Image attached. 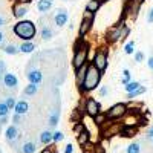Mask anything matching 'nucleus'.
Instances as JSON below:
<instances>
[{
  "mask_svg": "<svg viewBox=\"0 0 153 153\" xmlns=\"http://www.w3.org/2000/svg\"><path fill=\"white\" fill-rule=\"evenodd\" d=\"M100 80H101V71L92 63V65H89V68H87L86 78H84L83 84L80 86V89H81L83 92L94 91V89L100 84Z\"/></svg>",
  "mask_w": 153,
  "mask_h": 153,
  "instance_id": "obj_1",
  "label": "nucleus"
},
{
  "mask_svg": "<svg viewBox=\"0 0 153 153\" xmlns=\"http://www.w3.org/2000/svg\"><path fill=\"white\" fill-rule=\"evenodd\" d=\"M35 32H37L35 25L31 20H22L17 25H14V34L19 38H22L23 42L32 40V38L35 37Z\"/></svg>",
  "mask_w": 153,
  "mask_h": 153,
  "instance_id": "obj_2",
  "label": "nucleus"
},
{
  "mask_svg": "<svg viewBox=\"0 0 153 153\" xmlns=\"http://www.w3.org/2000/svg\"><path fill=\"white\" fill-rule=\"evenodd\" d=\"M87 52H89V46L87 45H83L80 42V46H76L75 55H74V60H72V65H74L75 71H78L81 66L86 65V61H87Z\"/></svg>",
  "mask_w": 153,
  "mask_h": 153,
  "instance_id": "obj_3",
  "label": "nucleus"
},
{
  "mask_svg": "<svg viewBox=\"0 0 153 153\" xmlns=\"http://www.w3.org/2000/svg\"><path fill=\"white\" fill-rule=\"evenodd\" d=\"M127 113V104L124 103H117V104H113L107 112H106V117L109 120H118L121 117H124V115Z\"/></svg>",
  "mask_w": 153,
  "mask_h": 153,
  "instance_id": "obj_4",
  "label": "nucleus"
},
{
  "mask_svg": "<svg viewBox=\"0 0 153 153\" xmlns=\"http://www.w3.org/2000/svg\"><path fill=\"white\" fill-rule=\"evenodd\" d=\"M92 22H94V12L86 11L83 16V20L80 23V37H84L89 32V29L92 28Z\"/></svg>",
  "mask_w": 153,
  "mask_h": 153,
  "instance_id": "obj_5",
  "label": "nucleus"
},
{
  "mask_svg": "<svg viewBox=\"0 0 153 153\" xmlns=\"http://www.w3.org/2000/svg\"><path fill=\"white\" fill-rule=\"evenodd\" d=\"M84 110H86V113L89 115V117L95 118L97 115L101 113V106H100V103H98L97 100L89 98V100L86 101V107H84Z\"/></svg>",
  "mask_w": 153,
  "mask_h": 153,
  "instance_id": "obj_6",
  "label": "nucleus"
},
{
  "mask_svg": "<svg viewBox=\"0 0 153 153\" xmlns=\"http://www.w3.org/2000/svg\"><path fill=\"white\" fill-rule=\"evenodd\" d=\"M94 65H95L101 72L106 71V68H107V54L104 52V51H98V52L95 54V57H94Z\"/></svg>",
  "mask_w": 153,
  "mask_h": 153,
  "instance_id": "obj_7",
  "label": "nucleus"
},
{
  "mask_svg": "<svg viewBox=\"0 0 153 153\" xmlns=\"http://www.w3.org/2000/svg\"><path fill=\"white\" fill-rule=\"evenodd\" d=\"M141 5H143V0H129L126 12H127V14H129L132 19H135V17L138 16L139 9H141Z\"/></svg>",
  "mask_w": 153,
  "mask_h": 153,
  "instance_id": "obj_8",
  "label": "nucleus"
},
{
  "mask_svg": "<svg viewBox=\"0 0 153 153\" xmlns=\"http://www.w3.org/2000/svg\"><path fill=\"white\" fill-rule=\"evenodd\" d=\"M68 19H69L68 11H66V9H58V12L54 16V23L57 25L58 28H63V26L68 23Z\"/></svg>",
  "mask_w": 153,
  "mask_h": 153,
  "instance_id": "obj_9",
  "label": "nucleus"
},
{
  "mask_svg": "<svg viewBox=\"0 0 153 153\" xmlns=\"http://www.w3.org/2000/svg\"><path fill=\"white\" fill-rule=\"evenodd\" d=\"M3 84L6 89H16V86L19 84V80L14 74H5L3 75Z\"/></svg>",
  "mask_w": 153,
  "mask_h": 153,
  "instance_id": "obj_10",
  "label": "nucleus"
},
{
  "mask_svg": "<svg viewBox=\"0 0 153 153\" xmlns=\"http://www.w3.org/2000/svg\"><path fill=\"white\" fill-rule=\"evenodd\" d=\"M6 141H9L12 146H14V143H16V139H19V129L16 127V124L14 126H9L8 129H6Z\"/></svg>",
  "mask_w": 153,
  "mask_h": 153,
  "instance_id": "obj_11",
  "label": "nucleus"
},
{
  "mask_svg": "<svg viewBox=\"0 0 153 153\" xmlns=\"http://www.w3.org/2000/svg\"><path fill=\"white\" fill-rule=\"evenodd\" d=\"M26 76H28L29 83H34V84H40V83L43 81V74H42L40 71H37V69L29 71V72L26 74Z\"/></svg>",
  "mask_w": 153,
  "mask_h": 153,
  "instance_id": "obj_12",
  "label": "nucleus"
},
{
  "mask_svg": "<svg viewBox=\"0 0 153 153\" xmlns=\"http://www.w3.org/2000/svg\"><path fill=\"white\" fill-rule=\"evenodd\" d=\"M121 28H123V23H120V25H117V26H113L109 32H107V40L109 42H117V40H120V32H121Z\"/></svg>",
  "mask_w": 153,
  "mask_h": 153,
  "instance_id": "obj_13",
  "label": "nucleus"
},
{
  "mask_svg": "<svg viewBox=\"0 0 153 153\" xmlns=\"http://www.w3.org/2000/svg\"><path fill=\"white\" fill-rule=\"evenodd\" d=\"M136 133H138V130H136L135 126H124L120 130V135L124 136V138H133Z\"/></svg>",
  "mask_w": 153,
  "mask_h": 153,
  "instance_id": "obj_14",
  "label": "nucleus"
},
{
  "mask_svg": "<svg viewBox=\"0 0 153 153\" xmlns=\"http://www.w3.org/2000/svg\"><path fill=\"white\" fill-rule=\"evenodd\" d=\"M12 11H14V16L17 19H23V17H26V14H28V6L23 5V3H19V5L14 6Z\"/></svg>",
  "mask_w": 153,
  "mask_h": 153,
  "instance_id": "obj_15",
  "label": "nucleus"
},
{
  "mask_svg": "<svg viewBox=\"0 0 153 153\" xmlns=\"http://www.w3.org/2000/svg\"><path fill=\"white\" fill-rule=\"evenodd\" d=\"M87 68H89V65L86 63L84 66H81L78 71H76V84H78V86H81V84H83V81H84V78H86Z\"/></svg>",
  "mask_w": 153,
  "mask_h": 153,
  "instance_id": "obj_16",
  "label": "nucleus"
},
{
  "mask_svg": "<svg viewBox=\"0 0 153 153\" xmlns=\"http://www.w3.org/2000/svg\"><path fill=\"white\" fill-rule=\"evenodd\" d=\"M42 38L45 42H49L51 38L54 37V31H52V28L51 26H48V25H42Z\"/></svg>",
  "mask_w": 153,
  "mask_h": 153,
  "instance_id": "obj_17",
  "label": "nucleus"
},
{
  "mask_svg": "<svg viewBox=\"0 0 153 153\" xmlns=\"http://www.w3.org/2000/svg\"><path fill=\"white\" fill-rule=\"evenodd\" d=\"M19 49H20V52H23V54H32L34 51H35V45L31 43V40L29 42H23L19 46Z\"/></svg>",
  "mask_w": 153,
  "mask_h": 153,
  "instance_id": "obj_18",
  "label": "nucleus"
},
{
  "mask_svg": "<svg viewBox=\"0 0 153 153\" xmlns=\"http://www.w3.org/2000/svg\"><path fill=\"white\" fill-rule=\"evenodd\" d=\"M29 110V104L26 103V101H19V103L16 104V107H14V112L16 113H19V115H25V113H26Z\"/></svg>",
  "mask_w": 153,
  "mask_h": 153,
  "instance_id": "obj_19",
  "label": "nucleus"
},
{
  "mask_svg": "<svg viewBox=\"0 0 153 153\" xmlns=\"http://www.w3.org/2000/svg\"><path fill=\"white\" fill-rule=\"evenodd\" d=\"M101 6V0H91V2H87L86 5V11L89 12H97Z\"/></svg>",
  "mask_w": 153,
  "mask_h": 153,
  "instance_id": "obj_20",
  "label": "nucleus"
},
{
  "mask_svg": "<svg viewBox=\"0 0 153 153\" xmlns=\"http://www.w3.org/2000/svg\"><path fill=\"white\" fill-rule=\"evenodd\" d=\"M52 132H49V130H43L42 133H40V143L42 144H49L51 141H54L52 139Z\"/></svg>",
  "mask_w": 153,
  "mask_h": 153,
  "instance_id": "obj_21",
  "label": "nucleus"
},
{
  "mask_svg": "<svg viewBox=\"0 0 153 153\" xmlns=\"http://www.w3.org/2000/svg\"><path fill=\"white\" fill-rule=\"evenodd\" d=\"M2 51L5 54H8V55H17L19 52H20V49L17 48V46H14V45H6V46H2Z\"/></svg>",
  "mask_w": 153,
  "mask_h": 153,
  "instance_id": "obj_22",
  "label": "nucleus"
},
{
  "mask_svg": "<svg viewBox=\"0 0 153 153\" xmlns=\"http://www.w3.org/2000/svg\"><path fill=\"white\" fill-rule=\"evenodd\" d=\"M37 8L40 12H48L51 8H52V2H48V0H40L37 3Z\"/></svg>",
  "mask_w": 153,
  "mask_h": 153,
  "instance_id": "obj_23",
  "label": "nucleus"
},
{
  "mask_svg": "<svg viewBox=\"0 0 153 153\" xmlns=\"http://www.w3.org/2000/svg\"><path fill=\"white\" fill-rule=\"evenodd\" d=\"M89 139H91V135H89L87 130H84L83 133H80L78 136H76V141H78L80 146H86V144L89 143Z\"/></svg>",
  "mask_w": 153,
  "mask_h": 153,
  "instance_id": "obj_24",
  "label": "nucleus"
},
{
  "mask_svg": "<svg viewBox=\"0 0 153 153\" xmlns=\"http://www.w3.org/2000/svg\"><path fill=\"white\" fill-rule=\"evenodd\" d=\"M37 89H38V86H37V84H34V83H29L26 87H25L23 94L26 95V97H32V95H35V94H37Z\"/></svg>",
  "mask_w": 153,
  "mask_h": 153,
  "instance_id": "obj_25",
  "label": "nucleus"
},
{
  "mask_svg": "<svg viewBox=\"0 0 153 153\" xmlns=\"http://www.w3.org/2000/svg\"><path fill=\"white\" fill-rule=\"evenodd\" d=\"M138 87H141V84H139L138 81H130V83H127V84L124 86V89H126V92H127V94H130V92L136 91Z\"/></svg>",
  "mask_w": 153,
  "mask_h": 153,
  "instance_id": "obj_26",
  "label": "nucleus"
},
{
  "mask_svg": "<svg viewBox=\"0 0 153 153\" xmlns=\"http://www.w3.org/2000/svg\"><path fill=\"white\" fill-rule=\"evenodd\" d=\"M35 144L34 143H25L23 146H22V152L23 153H34L35 152Z\"/></svg>",
  "mask_w": 153,
  "mask_h": 153,
  "instance_id": "obj_27",
  "label": "nucleus"
},
{
  "mask_svg": "<svg viewBox=\"0 0 153 153\" xmlns=\"http://www.w3.org/2000/svg\"><path fill=\"white\" fill-rule=\"evenodd\" d=\"M146 91H147V89H146L144 86H141V87H138L136 91H133V92H130V94H127V98H129V100H133V98L138 97V95H143Z\"/></svg>",
  "mask_w": 153,
  "mask_h": 153,
  "instance_id": "obj_28",
  "label": "nucleus"
},
{
  "mask_svg": "<svg viewBox=\"0 0 153 153\" xmlns=\"http://www.w3.org/2000/svg\"><path fill=\"white\" fill-rule=\"evenodd\" d=\"M126 153H141V146L138 143H132L129 147H127Z\"/></svg>",
  "mask_w": 153,
  "mask_h": 153,
  "instance_id": "obj_29",
  "label": "nucleus"
},
{
  "mask_svg": "<svg viewBox=\"0 0 153 153\" xmlns=\"http://www.w3.org/2000/svg\"><path fill=\"white\" fill-rule=\"evenodd\" d=\"M58 117H60L58 110L52 112V115H51V118H49V126H51V127H55V126L58 124Z\"/></svg>",
  "mask_w": 153,
  "mask_h": 153,
  "instance_id": "obj_30",
  "label": "nucleus"
},
{
  "mask_svg": "<svg viewBox=\"0 0 153 153\" xmlns=\"http://www.w3.org/2000/svg\"><path fill=\"white\" fill-rule=\"evenodd\" d=\"M130 78H132L130 71H129V69H124V71H123V80H121V83L126 86L127 83H130Z\"/></svg>",
  "mask_w": 153,
  "mask_h": 153,
  "instance_id": "obj_31",
  "label": "nucleus"
},
{
  "mask_svg": "<svg viewBox=\"0 0 153 153\" xmlns=\"http://www.w3.org/2000/svg\"><path fill=\"white\" fill-rule=\"evenodd\" d=\"M84 130H86V127H84V124H83V123H80V121L74 126V133H75L76 136H78L80 133H83Z\"/></svg>",
  "mask_w": 153,
  "mask_h": 153,
  "instance_id": "obj_32",
  "label": "nucleus"
},
{
  "mask_svg": "<svg viewBox=\"0 0 153 153\" xmlns=\"http://www.w3.org/2000/svg\"><path fill=\"white\" fill-rule=\"evenodd\" d=\"M124 52H126L127 55L133 54V52H135V42H129V43H126V46H124Z\"/></svg>",
  "mask_w": 153,
  "mask_h": 153,
  "instance_id": "obj_33",
  "label": "nucleus"
},
{
  "mask_svg": "<svg viewBox=\"0 0 153 153\" xmlns=\"http://www.w3.org/2000/svg\"><path fill=\"white\" fill-rule=\"evenodd\" d=\"M130 34V28L129 26H126V25H123V28H121V32H120V42L121 40H126V37Z\"/></svg>",
  "mask_w": 153,
  "mask_h": 153,
  "instance_id": "obj_34",
  "label": "nucleus"
},
{
  "mask_svg": "<svg viewBox=\"0 0 153 153\" xmlns=\"http://www.w3.org/2000/svg\"><path fill=\"white\" fill-rule=\"evenodd\" d=\"M9 107L6 106V103H0V117H6V115L9 113Z\"/></svg>",
  "mask_w": 153,
  "mask_h": 153,
  "instance_id": "obj_35",
  "label": "nucleus"
},
{
  "mask_svg": "<svg viewBox=\"0 0 153 153\" xmlns=\"http://www.w3.org/2000/svg\"><path fill=\"white\" fill-rule=\"evenodd\" d=\"M83 153H95V146H91V144H86L83 146Z\"/></svg>",
  "mask_w": 153,
  "mask_h": 153,
  "instance_id": "obj_36",
  "label": "nucleus"
},
{
  "mask_svg": "<svg viewBox=\"0 0 153 153\" xmlns=\"http://www.w3.org/2000/svg\"><path fill=\"white\" fill-rule=\"evenodd\" d=\"M5 103H6V106H8L9 109H14V107H16V104H17L16 101H14V98H12V97H8Z\"/></svg>",
  "mask_w": 153,
  "mask_h": 153,
  "instance_id": "obj_37",
  "label": "nucleus"
},
{
  "mask_svg": "<svg viewBox=\"0 0 153 153\" xmlns=\"http://www.w3.org/2000/svg\"><path fill=\"white\" fill-rule=\"evenodd\" d=\"M63 138H65V135H63L61 132H54V135H52V139L55 143H58V141H63Z\"/></svg>",
  "mask_w": 153,
  "mask_h": 153,
  "instance_id": "obj_38",
  "label": "nucleus"
},
{
  "mask_svg": "<svg viewBox=\"0 0 153 153\" xmlns=\"http://www.w3.org/2000/svg\"><path fill=\"white\" fill-rule=\"evenodd\" d=\"M135 61H136V63H143V61H144V52H141V51H139V52H136V54H135Z\"/></svg>",
  "mask_w": 153,
  "mask_h": 153,
  "instance_id": "obj_39",
  "label": "nucleus"
},
{
  "mask_svg": "<svg viewBox=\"0 0 153 153\" xmlns=\"http://www.w3.org/2000/svg\"><path fill=\"white\" fill-rule=\"evenodd\" d=\"M107 117H106V115H103V113H100V115H97V117H95V123L100 126V124H103V121L106 120Z\"/></svg>",
  "mask_w": 153,
  "mask_h": 153,
  "instance_id": "obj_40",
  "label": "nucleus"
},
{
  "mask_svg": "<svg viewBox=\"0 0 153 153\" xmlns=\"http://www.w3.org/2000/svg\"><path fill=\"white\" fill-rule=\"evenodd\" d=\"M20 121H22V115L16 113V115H14V118H12V123H14V124L17 126V124H20Z\"/></svg>",
  "mask_w": 153,
  "mask_h": 153,
  "instance_id": "obj_41",
  "label": "nucleus"
},
{
  "mask_svg": "<svg viewBox=\"0 0 153 153\" xmlns=\"http://www.w3.org/2000/svg\"><path fill=\"white\" fill-rule=\"evenodd\" d=\"M109 94V89H107V86H103L100 89V95H103V97H106Z\"/></svg>",
  "mask_w": 153,
  "mask_h": 153,
  "instance_id": "obj_42",
  "label": "nucleus"
},
{
  "mask_svg": "<svg viewBox=\"0 0 153 153\" xmlns=\"http://www.w3.org/2000/svg\"><path fill=\"white\" fill-rule=\"evenodd\" d=\"M147 66H149V69L153 72V55L149 57V60H147Z\"/></svg>",
  "mask_w": 153,
  "mask_h": 153,
  "instance_id": "obj_43",
  "label": "nucleus"
},
{
  "mask_svg": "<svg viewBox=\"0 0 153 153\" xmlns=\"http://www.w3.org/2000/svg\"><path fill=\"white\" fill-rule=\"evenodd\" d=\"M147 22L149 23H153V8L149 11V16H147Z\"/></svg>",
  "mask_w": 153,
  "mask_h": 153,
  "instance_id": "obj_44",
  "label": "nucleus"
},
{
  "mask_svg": "<svg viewBox=\"0 0 153 153\" xmlns=\"http://www.w3.org/2000/svg\"><path fill=\"white\" fill-rule=\"evenodd\" d=\"M0 72L2 74L6 72V65H5V61H2V60H0Z\"/></svg>",
  "mask_w": 153,
  "mask_h": 153,
  "instance_id": "obj_45",
  "label": "nucleus"
},
{
  "mask_svg": "<svg viewBox=\"0 0 153 153\" xmlns=\"http://www.w3.org/2000/svg\"><path fill=\"white\" fill-rule=\"evenodd\" d=\"M95 153H106L104 147H101V146H95Z\"/></svg>",
  "mask_w": 153,
  "mask_h": 153,
  "instance_id": "obj_46",
  "label": "nucleus"
},
{
  "mask_svg": "<svg viewBox=\"0 0 153 153\" xmlns=\"http://www.w3.org/2000/svg\"><path fill=\"white\" fill-rule=\"evenodd\" d=\"M74 152V147H72V144H68L66 147H65V153H72Z\"/></svg>",
  "mask_w": 153,
  "mask_h": 153,
  "instance_id": "obj_47",
  "label": "nucleus"
},
{
  "mask_svg": "<svg viewBox=\"0 0 153 153\" xmlns=\"http://www.w3.org/2000/svg\"><path fill=\"white\" fill-rule=\"evenodd\" d=\"M42 153H57V150H54L52 147H48V149H45Z\"/></svg>",
  "mask_w": 153,
  "mask_h": 153,
  "instance_id": "obj_48",
  "label": "nucleus"
},
{
  "mask_svg": "<svg viewBox=\"0 0 153 153\" xmlns=\"http://www.w3.org/2000/svg\"><path fill=\"white\" fill-rule=\"evenodd\" d=\"M6 121H8V115H6V117H0V126L5 124Z\"/></svg>",
  "mask_w": 153,
  "mask_h": 153,
  "instance_id": "obj_49",
  "label": "nucleus"
},
{
  "mask_svg": "<svg viewBox=\"0 0 153 153\" xmlns=\"http://www.w3.org/2000/svg\"><path fill=\"white\" fill-rule=\"evenodd\" d=\"M147 136H149V138H153V126H152L150 129H149V132H147Z\"/></svg>",
  "mask_w": 153,
  "mask_h": 153,
  "instance_id": "obj_50",
  "label": "nucleus"
},
{
  "mask_svg": "<svg viewBox=\"0 0 153 153\" xmlns=\"http://www.w3.org/2000/svg\"><path fill=\"white\" fill-rule=\"evenodd\" d=\"M3 38H5V35H3L2 31H0V46H2V43H3Z\"/></svg>",
  "mask_w": 153,
  "mask_h": 153,
  "instance_id": "obj_51",
  "label": "nucleus"
},
{
  "mask_svg": "<svg viewBox=\"0 0 153 153\" xmlns=\"http://www.w3.org/2000/svg\"><path fill=\"white\" fill-rule=\"evenodd\" d=\"M31 0H19V3H23V5H26V3H29Z\"/></svg>",
  "mask_w": 153,
  "mask_h": 153,
  "instance_id": "obj_52",
  "label": "nucleus"
},
{
  "mask_svg": "<svg viewBox=\"0 0 153 153\" xmlns=\"http://www.w3.org/2000/svg\"><path fill=\"white\" fill-rule=\"evenodd\" d=\"M3 25H5V19L0 16V26H3Z\"/></svg>",
  "mask_w": 153,
  "mask_h": 153,
  "instance_id": "obj_53",
  "label": "nucleus"
},
{
  "mask_svg": "<svg viewBox=\"0 0 153 153\" xmlns=\"http://www.w3.org/2000/svg\"><path fill=\"white\" fill-rule=\"evenodd\" d=\"M48 2H52V0H48Z\"/></svg>",
  "mask_w": 153,
  "mask_h": 153,
  "instance_id": "obj_54",
  "label": "nucleus"
},
{
  "mask_svg": "<svg viewBox=\"0 0 153 153\" xmlns=\"http://www.w3.org/2000/svg\"><path fill=\"white\" fill-rule=\"evenodd\" d=\"M0 76H2V72H0Z\"/></svg>",
  "mask_w": 153,
  "mask_h": 153,
  "instance_id": "obj_55",
  "label": "nucleus"
},
{
  "mask_svg": "<svg viewBox=\"0 0 153 153\" xmlns=\"http://www.w3.org/2000/svg\"><path fill=\"white\" fill-rule=\"evenodd\" d=\"M152 141H153V138H152Z\"/></svg>",
  "mask_w": 153,
  "mask_h": 153,
  "instance_id": "obj_56",
  "label": "nucleus"
},
{
  "mask_svg": "<svg viewBox=\"0 0 153 153\" xmlns=\"http://www.w3.org/2000/svg\"><path fill=\"white\" fill-rule=\"evenodd\" d=\"M0 153H2V152H0Z\"/></svg>",
  "mask_w": 153,
  "mask_h": 153,
  "instance_id": "obj_57",
  "label": "nucleus"
}]
</instances>
